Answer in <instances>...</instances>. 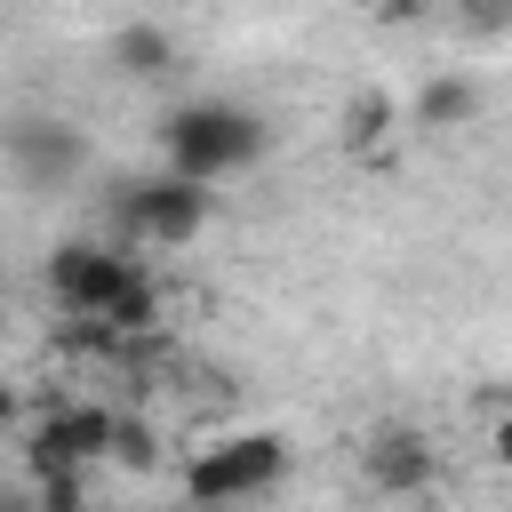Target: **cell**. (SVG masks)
I'll list each match as a JSON object with an SVG mask.
<instances>
[{
    "instance_id": "7c38bea8",
    "label": "cell",
    "mask_w": 512,
    "mask_h": 512,
    "mask_svg": "<svg viewBox=\"0 0 512 512\" xmlns=\"http://www.w3.org/2000/svg\"><path fill=\"white\" fill-rule=\"evenodd\" d=\"M112 464H160V432L144 424V416H112Z\"/></svg>"
},
{
    "instance_id": "9c48e42d",
    "label": "cell",
    "mask_w": 512,
    "mask_h": 512,
    "mask_svg": "<svg viewBox=\"0 0 512 512\" xmlns=\"http://www.w3.org/2000/svg\"><path fill=\"white\" fill-rule=\"evenodd\" d=\"M480 112V88L464 80V72H432L424 88H416V128H464Z\"/></svg>"
},
{
    "instance_id": "8992f818",
    "label": "cell",
    "mask_w": 512,
    "mask_h": 512,
    "mask_svg": "<svg viewBox=\"0 0 512 512\" xmlns=\"http://www.w3.org/2000/svg\"><path fill=\"white\" fill-rule=\"evenodd\" d=\"M360 480H368L376 496H424V488L440 480V456H432L424 432L384 424V432H368V448H360Z\"/></svg>"
},
{
    "instance_id": "6da1fadb",
    "label": "cell",
    "mask_w": 512,
    "mask_h": 512,
    "mask_svg": "<svg viewBox=\"0 0 512 512\" xmlns=\"http://www.w3.org/2000/svg\"><path fill=\"white\" fill-rule=\"evenodd\" d=\"M264 144H272L264 120H256L248 104H232V96H192V104H176V112L160 120L168 176H184V184H200V192H216L224 176L256 168Z\"/></svg>"
},
{
    "instance_id": "30bf717a",
    "label": "cell",
    "mask_w": 512,
    "mask_h": 512,
    "mask_svg": "<svg viewBox=\"0 0 512 512\" xmlns=\"http://www.w3.org/2000/svg\"><path fill=\"white\" fill-rule=\"evenodd\" d=\"M392 128H400V104H392L384 88H360V96L344 104V136H352L360 152H376V144H384Z\"/></svg>"
},
{
    "instance_id": "8fae6325",
    "label": "cell",
    "mask_w": 512,
    "mask_h": 512,
    "mask_svg": "<svg viewBox=\"0 0 512 512\" xmlns=\"http://www.w3.org/2000/svg\"><path fill=\"white\" fill-rule=\"evenodd\" d=\"M32 512H88V472H32Z\"/></svg>"
},
{
    "instance_id": "4fadbf2b",
    "label": "cell",
    "mask_w": 512,
    "mask_h": 512,
    "mask_svg": "<svg viewBox=\"0 0 512 512\" xmlns=\"http://www.w3.org/2000/svg\"><path fill=\"white\" fill-rule=\"evenodd\" d=\"M8 424H16V384L0 376V432H8Z\"/></svg>"
},
{
    "instance_id": "7a4b0ae2",
    "label": "cell",
    "mask_w": 512,
    "mask_h": 512,
    "mask_svg": "<svg viewBox=\"0 0 512 512\" xmlns=\"http://www.w3.org/2000/svg\"><path fill=\"white\" fill-rule=\"evenodd\" d=\"M208 216H216V192H200V184H184V176H168V168L128 176V184L112 192V224H120V248H128V256H136V248H192V240L208 232Z\"/></svg>"
},
{
    "instance_id": "5b68a950",
    "label": "cell",
    "mask_w": 512,
    "mask_h": 512,
    "mask_svg": "<svg viewBox=\"0 0 512 512\" xmlns=\"http://www.w3.org/2000/svg\"><path fill=\"white\" fill-rule=\"evenodd\" d=\"M112 416L120 408H104V400H64V408H48L40 424H32V472H88V464H104L112 456Z\"/></svg>"
},
{
    "instance_id": "3957f363",
    "label": "cell",
    "mask_w": 512,
    "mask_h": 512,
    "mask_svg": "<svg viewBox=\"0 0 512 512\" xmlns=\"http://www.w3.org/2000/svg\"><path fill=\"white\" fill-rule=\"evenodd\" d=\"M288 480V440L280 432H232V440H208L192 464H184V504L200 512H232V504H256Z\"/></svg>"
},
{
    "instance_id": "52a82bcc",
    "label": "cell",
    "mask_w": 512,
    "mask_h": 512,
    "mask_svg": "<svg viewBox=\"0 0 512 512\" xmlns=\"http://www.w3.org/2000/svg\"><path fill=\"white\" fill-rule=\"evenodd\" d=\"M8 160L32 176V184H64L80 160H88V136L72 128V120H8Z\"/></svg>"
},
{
    "instance_id": "ba28073f",
    "label": "cell",
    "mask_w": 512,
    "mask_h": 512,
    "mask_svg": "<svg viewBox=\"0 0 512 512\" xmlns=\"http://www.w3.org/2000/svg\"><path fill=\"white\" fill-rule=\"evenodd\" d=\"M112 64H120V72H136V80H152V72H168V64H176V32H168V24H152V16H136V24H120V32H112Z\"/></svg>"
},
{
    "instance_id": "277c9868",
    "label": "cell",
    "mask_w": 512,
    "mask_h": 512,
    "mask_svg": "<svg viewBox=\"0 0 512 512\" xmlns=\"http://www.w3.org/2000/svg\"><path fill=\"white\" fill-rule=\"evenodd\" d=\"M144 256L112 248V240H64L48 248V296L64 304V320H104L128 288H136Z\"/></svg>"
}]
</instances>
